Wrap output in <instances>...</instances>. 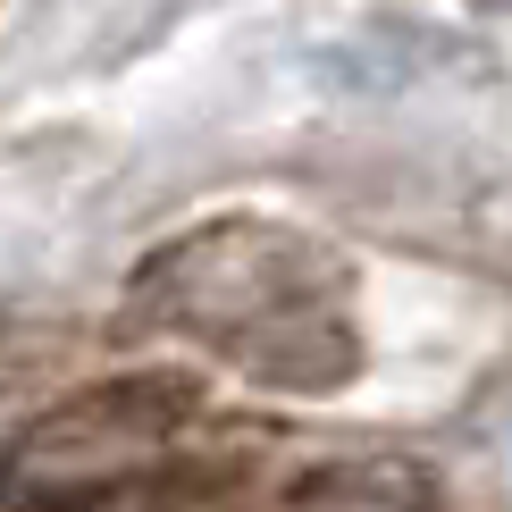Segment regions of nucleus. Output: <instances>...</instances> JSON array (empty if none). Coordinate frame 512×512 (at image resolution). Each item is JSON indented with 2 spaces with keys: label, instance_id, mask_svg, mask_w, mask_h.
<instances>
[{
  "label": "nucleus",
  "instance_id": "f257e3e1",
  "mask_svg": "<svg viewBox=\"0 0 512 512\" xmlns=\"http://www.w3.org/2000/svg\"><path fill=\"white\" fill-rule=\"evenodd\" d=\"M185 420H194V387L177 378H101V387L59 395L34 412L0 454V504L17 512H93L143 487L177 454Z\"/></svg>",
  "mask_w": 512,
  "mask_h": 512
},
{
  "label": "nucleus",
  "instance_id": "39448f33",
  "mask_svg": "<svg viewBox=\"0 0 512 512\" xmlns=\"http://www.w3.org/2000/svg\"><path fill=\"white\" fill-rule=\"evenodd\" d=\"M479 9H512V0H479Z\"/></svg>",
  "mask_w": 512,
  "mask_h": 512
},
{
  "label": "nucleus",
  "instance_id": "f03ea898",
  "mask_svg": "<svg viewBox=\"0 0 512 512\" xmlns=\"http://www.w3.org/2000/svg\"><path fill=\"white\" fill-rule=\"evenodd\" d=\"M345 286V269L328 261L311 236L269 219H219L194 227V236L160 244L152 261L135 269V303L160 319V328L210 336V345H252L261 328H277L286 311L328 303Z\"/></svg>",
  "mask_w": 512,
  "mask_h": 512
},
{
  "label": "nucleus",
  "instance_id": "7ed1b4c3",
  "mask_svg": "<svg viewBox=\"0 0 512 512\" xmlns=\"http://www.w3.org/2000/svg\"><path fill=\"white\" fill-rule=\"evenodd\" d=\"M227 361H236L252 387H277V395H336V387H353V370H361V336H353V319L336 311V294H328V303L286 311L277 328H261Z\"/></svg>",
  "mask_w": 512,
  "mask_h": 512
},
{
  "label": "nucleus",
  "instance_id": "20e7f679",
  "mask_svg": "<svg viewBox=\"0 0 512 512\" xmlns=\"http://www.w3.org/2000/svg\"><path fill=\"white\" fill-rule=\"evenodd\" d=\"M277 512H429V471L412 462H328L277 496Z\"/></svg>",
  "mask_w": 512,
  "mask_h": 512
}]
</instances>
